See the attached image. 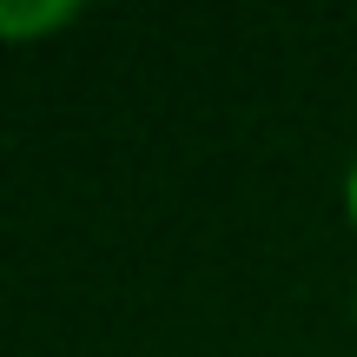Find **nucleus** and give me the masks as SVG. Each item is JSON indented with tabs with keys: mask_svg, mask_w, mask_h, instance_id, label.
I'll list each match as a JSON object with an SVG mask.
<instances>
[{
	"mask_svg": "<svg viewBox=\"0 0 357 357\" xmlns=\"http://www.w3.org/2000/svg\"><path fill=\"white\" fill-rule=\"evenodd\" d=\"M344 199H351V212H357V166H351V178H344Z\"/></svg>",
	"mask_w": 357,
	"mask_h": 357,
	"instance_id": "2",
	"label": "nucleus"
},
{
	"mask_svg": "<svg viewBox=\"0 0 357 357\" xmlns=\"http://www.w3.org/2000/svg\"><path fill=\"white\" fill-rule=\"evenodd\" d=\"M73 20V0H33V7H0V33L7 40H33L47 26H66Z\"/></svg>",
	"mask_w": 357,
	"mask_h": 357,
	"instance_id": "1",
	"label": "nucleus"
}]
</instances>
